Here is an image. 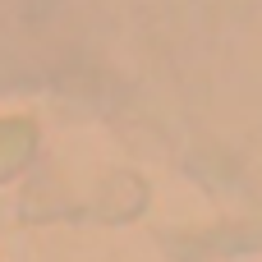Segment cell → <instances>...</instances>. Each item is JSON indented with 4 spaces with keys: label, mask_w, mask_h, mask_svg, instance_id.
Here are the masks:
<instances>
[{
    "label": "cell",
    "mask_w": 262,
    "mask_h": 262,
    "mask_svg": "<svg viewBox=\"0 0 262 262\" xmlns=\"http://www.w3.org/2000/svg\"><path fill=\"white\" fill-rule=\"evenodd\" d=\"M37 157V129L32 120H0V184L14 180Z\"/></svg>",
    "instance_id": "obj_1"
}]
</instances>
